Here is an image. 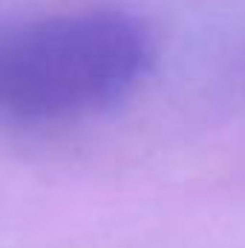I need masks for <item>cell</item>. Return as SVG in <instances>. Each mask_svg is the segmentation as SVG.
Returning a JSON list of instances; mask_svg holds the SVG:
<instances>
[{
	"label": "cell",
	"mask_w": 245,
	"mask_h": 248,
	"mask_svg": "<svg viewBox=\"0 0 245 248\" xmlns=\"http://www.w3.org/2000/svg\"><path fill=\"white\" fill-rule=\"evenodd\" d=\"M153 61V35L124 9H69L9 23L0 35V113L58 124L122 101Z\"/></svg>",
	"instance_id": "1"
}]
</instances>
